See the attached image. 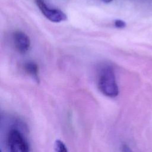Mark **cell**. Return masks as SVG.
Here are the masks:
<instances>
[{
    "label": "cell",
    "mask_w": 152,
    "mask_h": 152,
    "mask_svg": "<svg viewBox=\"0 0 152 152\" xmlns=\"http://www.w3.org/2000/svg\"><path fill=\"white\" fill-rule=\"evenodd\" d=\"M6 142L8 152H30L27 139L17 127H12L10 129L7 135Z\"/></svg>",
    "instance_id": "7a4b0ae2"
},
{
    "label": "cell",
    "mask_w": 152,
    "mask_h": 152,
    "mask_svg": "<svg viewBox=\"0 0 152 152\" xmlns=\"http://www.w3.org/2000/svg\"><path fill=\"white\" fill-rule=\"evenodd\" d=\"M121 149H122V152H134L132 150V149L126 144L122 145Z\"/></svg>",
    "instance_id": "ba28073f"
},
{
    "label": "cell",
    "mask_w": 152,
    "mask_h": 152,
    "mask_svg": "<svg viewBox=\"0 0 152 152\" xmlns=\"http://www.w3.org/2000/svg\"><path fill=\"white\" fill-rule=\"evenodd\" d=\"M97 86L105 96L115 97L118 95L119 89L113 69L110 65H104L99 70Z\"/></svg>",
    "instance_id": "6da1fadb"
},
{
    "label": "cell",
    "mask_w": 152,
    "mask_h": 152,
    "mask_svg": "<svg viewBox=\"0 0 152 152\" xmlns=\"http://www.w3.org/2000/svg\"><path fill=\"white\" fill-rule=\"evenodd\" d=\"M24 71L30 77H31L34 81L39 83V67L36 63L33 61H28L24 65Z\"/></svg>",
    "instance_id": "5b68a950"
},
{
    "label": "cell",
    "mask_w": 152,
    "mask_h": 152,
    "mask_svg": "<svg viewBox=\"0 0 152 152\" xmlns=\"http://www.w3.org/2000/svg\"><path fill=\"white\" fill-rule=\"evenodd\" d=\"M102 1L105 3H109V2H110L111 1H112L113 0H102Z\"/></svg>",
    "instance_id": "9c48e42d"
},
{
    "label": "cell",
    "mask_w": 152,
    "mask_h": 152,
    "mask_svg": "<svg viewBox=\"0 0 152 152\" xmlns=\"http://www.w3.org/2000/svg\"><path fill=\"white\" fill-rule=\"evenodd\" d=\"M114 25L116 27L119 28H122L125 27L126 23L124 21L121 20H116L114 21Z\"/></svg>",
    "instance_id": "52a82bcc"
},
{
    "label": "cell",
    "mask_w": 152,
    "mask_h": 152,
    "mask_svg": "<svg viewBox=\"0 0 152 152\" xmlns=\"http://www.w3.org/2000/svg\"><path fill=\"white\" fill-rule=\"evenodd\" d=\"M12 41L15 49L21 53L27 52L30 46V40L28 36L21 31H16L13 33Z\"/></svg>",
    "instance_id": "277c9868"
},
{
    "label": "cell",
    "mask_w": 152,
    "mask_h": 152,
    "mask_svg": "<svg viewBox=\"0 0 152 152\" xmlns=\"http://www.w3.org/2000/svg\"><path fill=\"white\" fill-rule=\"evenodd\" d=\"M35 1L42 13L50 21L59 23L67 19V16L64 12L58 9L49 8L43 0H35Z\"/></svg>",
    "instance_id": "3957f363"
},
{
    "label": "cell",
    "mask_w": 152,
    "mask_h": 152,
    "mask_svg": "<svg viewBox=\"0 0 152 152\" xmlns=\"http://www.w3.org/2000/svg\"><path fill=\"white\" fill-rule=\"evenodd\" d=\"M54 147L56 152H68V149L62 141L56 140L55 142Z\"/></svg>",
    "instance_id": "8992f818"
}]
</instances>
